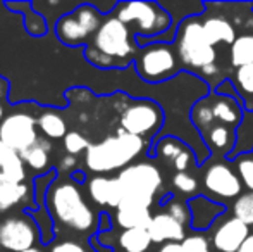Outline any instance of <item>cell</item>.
Wrapping results in <instances>:
<instances>
[{
  "label": "cell",
  "mask_w": 253,
  "mask_h": 252,
  "mask_svg": "<svg viewBox=\"0 0 253 252\" xmlns=\"http://www.w3.org/2000/svg\"><path fill=\"white\" fill-rule=\"evenodd\" d=\"M117 242H119V247L124 252H147L153 244L148 230L143 228L123 230Z\"/></svg>",
  "instance_id": "obj_26"
},
{
  "label": "cell",
  "mask_w": 253,
  "mask_h": 252,
  "mask_svg": "<svg viewBox=\"0 0 253 252\" xmlns=\"http://www.w3.org/2000/svg\"><path fill=\"white\" fill-rule=\"evenodd\" d=\"M38 128L48 138V140H57V138H66L67 125L64 118L57 111H43L38 118Z\"/></svg>",
  "instance_id": "obj_30"
},
{
  "label": "cell",
  "mask_w": 253,
  "mask_h": 252,
  "mask_svg": "<svg viewBox=\"0 0 253 252\" xmlns=\"http://www.w3.org/2000/svg\"><path fill=\"white\" fill-rule=\"evenodd\" d=\"M227 80L233 83L234 90L240 95V101L243 102L245 111H253V64L241 66L233 69Z\"/></svg>",
  "instance_id": "obj_20"
},
{
  "label": "cell",
  "mask_w": 253,
  "mask_h": 252,
  "mask_svg": "<svg viewBox=\"0 0 253 252\" xmlns=\"http://www.w3.org/2000/svg\"><path fill=\"white\" fill-rule=\"evenodd\" d=\"M209 166L203 169V187L207 190V197H210L212 201H229L234 199L236 201L241 195L243 190V183H241L238 173L233 169L229 162L222 161H209ZM219 202V201H217Z\"/></svg>",
  "instance_id": "obj_10"
},
{
  "label": "cell",
  "mask_w": 253,
  "mask_h": 252,
  "mask_svg": "<svg viewBox=\"0 0 253 252\" xmlns=\"http://www.w3.org/2000/svg\"><path fill=\"white\" fill-rule=\"evenodd\" d=\"M55 33H57V38H59L64 45H71V47L86 44L88 38L91 37L86 31V28L80 23V19H78L74 12L66 14V16H62L57 21Z\"/></svg>",
  "instance_id": "obj_19"
},
{
  "label": "cell",
  "mask_w": 253,
  "mask_h": 252,
  "mask_svg": "<svg viewBox=\"0 0 253 252\" xmlns=\"http://www.w3.org/2000/svg\"><path fill=\"white\" fill-rule=\"evenodd\" d=\"M90 145L91 144H88L86 138L81 133H78V131H69V133L66 135V138H64V147H66V151L69 152L71 155H78V154H81V152L88 151Z\"/></svg>",
  "instance_id": "obj_35"
},
{
  "label": "cell",
  "mask_w": 253,
  "mask_h": 252,
  "mask_svg": "<svg viewBox=\"0 0 253 252\" xmlns=\"http://www.w3.org/2000/svg\"><path fill=\"white\" fill-rule=\"evenodd\" d=\"M202 26L207 40L212 47H231L236 42V28L227 17L220 14H205L202 16Z\"/></svg>",
  "instance_id": "obj_15"
},
{
  "label": "cell",
  "mask_w": 253,
  "mask_h": 252,
  "mask_svg": "<svg viewBox=\"0 0 253 252\" xmlns=\"http://www.w3.org/2000/svg\"><path fill=\"white\" fill-rule=\"evenodd\" d=\"M233 218L253 226V192L241 194L233 204Z\"/></svg>",
  "instance_id": "obj_31"
},
{
  "label": "cell",
  "mask_w": 253,
  "mask_h": 252,
  "mask_svg": "<svg viewBox=\"0 0 253 252\" xmlns=\"http://www.w3.org/2000/svg\"><path fill=\"white\" fill-rule=\"evenodd\" d=\"M28 195V187L24 182H16L0 173V212H5L23 202Z\"/></svg>",
  "instance_id": "obj_21"
},
{
  "label": "cell",
  "mask_w": 253,
  "mask_h": 252,
  "mask_svg": "<svg viewBox=\"0 0 253 252\" xmlns=\"http://www.w3.org/2000/svg\"><path fill=\"white\" fill-rule=\"evenodd\" d=\"M38 121L26 112H14L0 123V142L9 149L23 154L38 140Z\"/></svg>",
  "instance_id": "obj_11"
},
{
  "label": "cell",
  "mask_w": 253,
  "mask_h": 252,
  "mask_svg": "<svg viewBox=\"0 0 253 252\" xmlns=\"http://www.w3.org/2000/svg\"><path fill=\"white\" fill-rule=\"evenodd\" d=\"M136 38L133 37L131 30L124 23H121L116 16H109L103 19L100 30L97 31V35L93 37V47L98 52H102L107 57H112L116 61L129 62L134 55L136 50V45H134Z\"/></svg>",
  "instance_id": "obj_8"
},
{
  "label": "cell",
  "mask_w": 253,
  "mask_h": 252,
  "mask_svg": "<svg viewBox=\"0 0 253 252\" xmlns=\"http://www.w3.org/2000/svg\"><path fill=\"white\" fill-rule=\"evenodd\" d=\"M166 212H169L174 219L181 223L183 226L190 225L191 223V212L188 207V202H181V201H169L166 204Z\"/></svg>",
  "instance_id": "obj_34"
},
{
  "label": "cell",
  "mask_w": 253,
  "mask_h": 252,
  "mask_svg": "<svg viewBox=\"0 0 253 252\" xmlns=\"http://www.w3.org/2000/svg\"><path fill=\"white\" fill-rule=\"evenodd\" d=\"M88 195L95 204L102 207H116L119 209L124 199V192L117 176H93L88 182Z\"/></svg>",
  "instance_id": "obj_14"
},
{
  "label": "cell",
  "mask_w": 253,
  "mask_h": 252,
  "mask_svg": "<svg viewBox=\"0 0 253 252\" xmlns=\"http://www.w3.org/2000/svg\"><path fill=\"white\" fill-rule=\"evenodd\" d=\"M172 187L176 189L179 194L183 195H191L198 190V180L193 175L186 171H176L172 176ZM197 195V194H195ZM193 197V195H191Z\"/></svg>",
  "instance_id": "obj_33"
},
{
  "label": "cell",
  "mask_w": 253,
  "mask_h": 252,
  "mask_svg": "<svg viewBox=\"0 0 253 252\" xmlns=\"http://www.w3.org/2000/svg\"><path fill=\"white\" fill-rule=\"evenodd\" d=\"M153 214L147 207H119L116 211V223L123 230H147Z\"/></svg>",
  "instance_id": "obj_23"
},
{
  "label": "cell",
  "mask_w": 253,
  "mask_h": 252,
  "mask_svg": "<svg viewBox=\"0 0 253 252\" xmlns=\"http://www.w3.org/2000/svg\"><path fill=\"white\" fill-rule=\"evenodd\" d=\"M186 202L191 212L190 226H191V230H195L197 233L210 230V226H212L220 216L226 214V211H227L226 204L212 201V199L203 194L193 195V197H190Z\"/></svg>",
  "instance_id": "obj_12"
},
{
  "label": "cell",
  "mask_w": 253,
  "mask_h": 252,
  "mask_svg": "<svg viewBox=\"0 0 253 252\" xmlns=\"http://www.w3.org/2000/svg\"><path fill=\"white\" fill-rule=\"evenodd\" d=\"M26 252H45V251H42V249H37V247H35V249H30V251H26Z\"/></svg>",
  "instance_id": "obj_45"
},
{
  "label": "cell",
  "mask_w": 253,
  "mask_h": 252,
  "mask_svg": "<svg viewBox=\"0 0 253 252\" xmlns=\"http://www.w3.org/2000/svg\"><path fill=\"white\" fill-rule=\"evenodd\" d=\"M210 104H212L213 118L215 123L224 126L236 128L243 123L245 118V107L240 97H231V95H220L215 92H210Z\"/></svg>",
  "instance_id": "obj_16"
},
{
  "label": "cell",
  "mask_w": 253,
  "mask_h": 252,
  "mask_svg": "<svg viewBox=\"0 0 253 252\" xmlns=\"http://www.w3.org/2000/svg\"><path fill=\"white\" fill-rule=\"evenodd\" d=\"M250 235V226L236 218H227L213 232L212 246L217 252H238Z\"/></svg>",
  "instance_id": "obj_13"
},
{
  "label": "cell",
  "mask_w": 253,
  "mask_h": 252,
  "mask_svg": "<svg viewBox=\"0 0 253 252\" xmlns=\"http://www.w3.org/2000/svg\"><path fill=\"white\" fill-rule=\"evenodd\" d=\"M183 252H210V244L205 235L197 233V235H188L181 242Z\"/></svg>",
  "instance_id": "obj_36"
},
{
  "label": "cell",
  "mask_w": 253,
  "mask_h": 252,
  "mask_svg": "<svg viewBox=\"0 0 253 252\" xmlns=\"http://www.w3.org/2000/svg\"><path fill=\"white\" fill-rule=\"evenodd\" d=\"M238 252H253V233L248 237L247 240H245L243 246L240 247V251H238Z\"/></svg>",
  "instance_id": "obj_43"
},
{
  "label": "cell",
  "mask_w": 253,
  "mask_h": 252,
  "mask_svg": "<svg viewBox=\"0 0 253 252\" xmlns=\"http://www.w3.org/2000/svg\"><path fill=\"white\" fill-rule=\"evenodd\" d=\"M148 233L152 242L155 244H169V242H183L186 239V230L177 219H174L169 212H157L152 218Z\"/></svg>",
  "instance_id": "obj_17"
},
{
  "label": "cell",
  "mask_w": 253,
  "mask_h": 252,
  "mask_svg": "<svg viewBox=\"0 0 253 252\" xmlns=\"http://www.w3.org/2000/svg\"><path fill=\"white\" fill-rule=\"evenodd\" d=\"M52 252H88V251L84 249V247H81L80 244L66 240V242H60V244H57V246H53Z\"/></svg>",
  "instance_id": "obj_39"
},
{
  "label": "cell",
  "mask_w": 253,
  "mask_h": 252,
  "mask_svg": "<svg viewBox=\"0 0 253 252\" xmlns=\"http://www.w3.org/2000/svg\"><path fill=\"white\" fill-rule=\"evenodd\" d=\"M205 147L209 149L210 155H220L224 159H229L236 147V128L224 126L217 123L202 137Z\"/></svg>",
  "instance_id": "obj_18"
},
{
  "label": "cell",
  "mask_w": 253,
  "mask_h": 252,
  "mask_svg": "<svg viewBox=\"0 0 253 252\" xmlns=\"http://www.w3.org/2000/svg\"><path fill=\"white\" fill-rule=\"evenodd\" d=\"M0 173L16 182H24L26 171H24V161L21 154L9 149L0 142Z\"/></svg>",
  "instance_id": "obj_24"
},
{
  "label": "cell",
  "mask_w": 253,
  "mask_h": 252,
  "mask_svg": "<svg viewBox=\"0 0 253 252\" xmlns=\"http://www.w3.org/2000/svg\"><path fill=\"white\" fill-rule=\"evenodd\" d=\"M73 178H74V182H84V175H83V173H74V175H73Z\"/></svg>",
  "instance_id": "obj_44"
},
{
  "label": "cell",
  "mask_w": 253,
  "mask_h": 252,
  "mask_svg": "<svg viewBox=\"0 0 253 252\" xmlns=\"http://www.w3.org/2000/svg\"><path fill=\"white\" fill-rule=\"evenodd\" d=\"M110 228V216L107 214V212H102L100 214V225H98V230L102 232H105V230Z\"/></svg>",
  "instance_id": "obj_42"
},
{
  "label": "cell",
  "mask_w": 253,
  "mask_h": 252,
  "mask_svg": "<svg viewBox=\"0 0 253 252\" xmlns=\"http://www.w3.org/2000/svg\"><path fill=\"white\" fill-rule=\"evenodd\" d=\"M117 180L124 192V199L119 207L150 209L155 195L164 187L162 173L152 162H133L119 171Z\"/></svg>",
  "instance_id": "obj_5"
},
{
  "label": "cell",
  "mask_w": 253,
  "mask_h": 252,
  "mask_svg": "<svg viewBox=\"0 0 253 252\" xmlns=\"http://www.w3.org/2000/svg\"><path fill=\"white\" fill-rule=\"evenodd\" d=\"M24 19H26V28L31 35L35 37H42V35L47 31V24H45V19L37 12H26L24 14Z\"/></svg>",
  "instance_id": "obj_38"
},
{
  "label": "cell",
  "mask_w": 253,
  "mask_h": 252,
  "mask_svg": "<svg viewBox=\"0 0 253 252\" xmlns=\"http://www.w3.org/2000/svg\"><path fill=\"white\" fill-rule=\"evenodd\" d=\"M186 147H190V145H186L184 142H181L179 138L164 137V138H159V140L152 145L150 151H148V154H150L152 157H155V155L157 157H162L166 162L174 164V161L177 159V155H179Z\"/></svg>",
  "instance_id": "obj_29"
},
{
  "label": "cell",
  "mask_w": 253,
  "mask_h": 252,
  "mask_svg": "<svg viewBox=\"0 0 253 252\" xmlns=\"http://www.w3.org/2000/svg\"><path fill=\"white\" fill-rule=\"evenodd\" d=\"M45 204L55 221L78 233H86L97 226L91 207L86 204L81 190L71 180L57 182L48 187L45 194Z\"/></svg>",
  "instance_id": "obj_3"
},
{
  "label": "cell",
  "mask_w": 253,
  "mask_h": 252,
  "mask_svg": "<svg viewBox=\"0 0 253 252\" xmlns=\"http://www.w3.org/2000/svg\"><path fill=\"white\" fill-rule=\"evenodd\" d=\"M150 140L134 137L119 128L116 135L90 145L84 154V162L91 173H98L102 176L105 173L123 171L124 168L133 164L134 159L140 157L147 149L150 151Z\"/></svg>",
  "instance_id": "obj_2"
},
{
  "label": "cell",
  "mask_w": 253,
  "mask_h": 252,
  "mask_svg": "<svg viewBox=\"0 0 253 252\" xmlns=\"http://www.w3.org/2000/svg\"><path fill=\"white\" fill-rule=\"evenodd\" d=\"M166 126L164 109L150 99H141L127 105L121 114V130L134 137L153 142Z\"/></svg>",
  "instance_id": "obj_7"
},
{
  "label": "cell",
  "mask_w": 253,
  "mask_h": 252,
  "mask_svg": "<svg viewBox=\"0 0 253 252\" xmlns=\"http://www.w3.org/2000/svg\"><path fill=\"white\" fill-rule=\"evenodd\" d=\"M40 240L35 219L30 214H10L0 219V249L3 252H26Z\"/></svg>",
  "instance_id": "obj_9"
},
{
  "label": "cell",
  "mask_w": 253,
  "mask_h": 252,
  "mask_svg": "<svg viewBox=\"0 0 253 252\" xmlns=\"http://www.w3.org/2000/svg\"><path fill=\"white\" fill-rule=\"evenodd\" d=\"M229 61L233 69L253 64V33H243L229 47Z\"/></svg>",
  "instance_id": "obj_27"
},
{
  "label": "cell",
  "mask_w": 253,
  "mask_h": 252,
  "mask_svg": "<svg viewBox=\"0 0 253 252\" xmlns=\"http://www.w3.org/2000/svg\"><path fill=\"white\" fill-rule=\"evenodd\" d=\"M174 49L183 71L191 74H200L205 67L217 62V49L212 47L203 33L202 16H193L184 19L176 28Z\"/></svg>",
  "instance_id": "obj_4"
},
{
  "label": "cell",
  "mask_w": 253,
  "mask_h": 252,
  "mask_svg": "<svg viewBox=\"0 0 253 252\" xmlns=\"http://www.w3.org/2000/svg\"><path fill=\"white\" fill-rule=\"evenodd\" d=\"M134 71L148 85H162L183 73L174 44L155 42L143 47L134 57Z\"/></svg>",
  "instance_id": "obj_6"
},
{
  "label": "cell",
  "mask_w": 253,
  "mask_h": 252,
  "mask_svg": "<svg viewBox=\"0 0 253 252\" xmlns=\"http://www.w3.org/2000/svg\"><path fill=\"white\" fill-rule=\"evenodd\" d=\"M114 16L129 28L140 47H147L155 42L172 44L176 37L172 17L160 2L134 0L117 3Z\"/></svg>",
  "instance_id": "obj_1"
},
{
  "label": "cell",
  "mask_w": 253,
  "mask_h": 252,
  "mask_svg": "<svg viewBox=\"0 0 253 252\" xmlns=\"http://www.w3.org/2000/svg\"><path fill=\"white\" fill-rule=\"evenodd\" d=\"M76 164H78L76 155L67 154V155H64V157L60 159V166H59V169H60V171H64V173H69V171H73V169L76 168Z\"/></svg>",
  "instance_id": "obj_40"
},
{
  "label": "cell",
  "mask_w": 253,
  "mask_h": 252,
  "mask_svg": "<svg viewBox=\"0 0 253 252\" xmlns=\"http://www.w3.org/2000/svg\"><path fill=\"white\" fill-rule=\"evenodd\" d=\"M191 123H193L195 130L200 133V137L207 133L212 126H215V118H213V111H212V104H210V97L200 99L197 104L191 107Z\"/></svg>",
  "instance_id": "obj_28"
},
{
  "label": "cell",
  "mask_w": 253,
  "mask_h": 252,
  "mask_svg": "<svg viewBox=\"0 0 253 252\" xmlns=\"http://www.w3.org/2000/svg\"><path fill=\"white\" fill-rule=\"evenodd\" d=\"M2 118H3V109H2V105H0V121H2Z\"/></svg>",
  "instance_id": "obj_46"
},
{
  "label": "cell",
  "mask_w": 253,
  "mask_h": 252,
  "mask_svg": "<svg viewBox=\"0 0 253 252\" xmlns=\"http://www.w3.org/2000/svg\"><path fill=\"white\" fill-rule=\"evenodd\" d=\"M84 55H86V59H88V61H90L91 64H95L97 67H102V69H109V67H117V66H121V64L117 62L116 59L103 55L102 52H98L97 49H95L91 44L86 47V52H84Z\"/></svg>",
  "instance_id": "obj_37"
},
{
  "label": "cell",
  "mask_w": 253,
  "mask_h": 252,
  "mask_svg": "<svg viewBox=\"0 0 253 252\" xmlns=\"http://www.w3.org/2000/svg\"><path fill=\"white\" fill-rule=\"evenodd\" d=\"M243 154H253V111H245L243 123L236 130V147L227 161H234Z\"/></svg>",
  "instance_id": "obj_25"
},
{
  "label": "cell",
  "mask_w": 253,
  "mask_h": 252,
  "mask_svg": "<svg viewBox=\"0 0 253 252\" xmlns=\"http://www.w3.org/2000/svg\"><path fill=\"white\" fill-rule=\"evenodd\" d=\"M231 162L236 168V173L243 187H247L248 192H253V154H243Z\"/></svg>",
  "instance_id": "obj_32"
},
{
  "label": "cell",
  "mask_w": 253,
  "mask_h": 252,
  "mask_svg": "<svg viewBox=\"0 0 253 252\" xmlns=\"http://www.w3.org/2000/svg\"><path fill=\"white\" fill-rule=\"evenodd\" d=\"M50 142L45 140V138H38L30 149L21 154L23 161L26 162V166H30L33 171L40 173L48 171V166H50Z\"/></svg>",
  "instance_id": "obj_22"
},
{
  "label": "cell",
  "mask_w": 253,
  "mask_h": 252,
  "mask_svg": "<svg viewBox=\"0 0 253 252\" xmlns=\"http://www.w3.org/2000/svg\"><path fill=\"white\" fill-rule=\"evenodd\" d=\"M159 252H183V247H181L179 242H169L164 244Z\"/></svg>",
  "instance_id": "obj_41"
}]
</instances>
